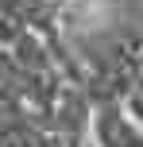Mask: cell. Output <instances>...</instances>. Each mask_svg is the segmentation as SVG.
Masks as SVG:
<instances>
[{"label":"cell","instance_id":"6da1fadb","mask_svg":"<svg viewBox=\"0 0 143 147\" xmlns=\"http://www.w3.org/2000/svg\"><path fill=\"white\" fill-rule=\"evenodd\" d=\"M93 136L97 147H143V128L116 105H105L93 116Z\"/></svg>","mask_w":143,"mask_h":147}]
</instances>
